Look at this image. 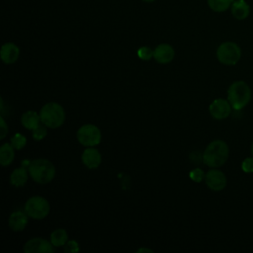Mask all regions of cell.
Returning a JSON list of instances; mask_svg holds the SVG:
<instances>
[{"instance_id":"cell-17","label":"cell","mask_w":253,"mask_h":253,"mask_svg":"<svg viewBox=\"0 0 253 253\" xmlns=\"http://www.w3.org/2000/svg\"><path fill=\"white\" fill-rule=\"evenodd\" d=\"M28 172L29 171H27V169L24 168V166L16 168L10 176L11 184L15 187H23L27 183Z\"/></svg>"},{"instance_id":"cell-29","label":"cell","mask_w":253,"mask_h":253,"mask_svg":"<svg viewBox=\"0 0 253 253\" xmlns=\"http://www.w3.org/2000/svg\"><path fill=\"white\" fill-rule=\"evenodd\" d=\"M251 153H252V156H253V143H252V146H251Z\"/></svg>"},{"instance_id":"cell-27","label":"cell","mask_w":253,"mask_h":253,"mask_svg":"<svg viewBox=\"0 0 253 253\" xmlns=\"http://www.w3.org/2000/svg\"><path fill=\"white\" fill-rule=\"evenodd\" d=\"M0 122H1V134H0V138L3 139V138H5V136L8 133V126H7L5 121H4V119L2 117L0 118Z\"/></svg>"},{"instance_id":"cell-10","label":"cell","mask_w":253,"mask_h":253,"mask_svg":"<svg viewBox=\"0 0 253 253\" xmlns=\"http://www.w3.org/2000/svg\"><path fill=\"white\" fill-rule=\"evenodd\" d=\"M231 105L228 100L224 99H215L210 105V113L212 118L215 120H224L231 113Z\"/></svg>"},{"instance_id":"cell-5","label":"cell","mask_w":253,"mask_h":253,"mask_svg":"<svg viewBox=\"0 0 253 253\" xmlns=\"http://www.w3.org/2000/svg\"><path fill=\"white\" fill-rule=\"evenodd\" d=\"M216 57L222 64L234 65L241 57V49L235 42H225L217 47Z\"/></svg>"},{"instance_id":"cell-9","label":"cell","mask_w":253,"mask_h":253,"mask_svg":"<svg viewBox=\"0 0 253 253\" xmlns=\"http://www.w3.org/2000/svg\"><path fill=\"white\" fill-rule=\"evenodd\" d=\"M205 181L207 186L214 192H219L226 186V177L224 173L217 169L208 171L205 176Z\"/></svg>"},{"instance_id":"cell-1","label":"cell","mask_w":253,"mask_h":253,"mask_svg":"<svg viewBox=\"0 0 253 253\" xmlns=\"http://www.w3.org/2000/svg\"><path fill=\"white\" fill-rule=\"evenodd\" d=\"M228 155L229 149L226 142L221 139H215L206 147L203 153V162L211 168H217L226 162Z\"/></svg>"},{"instance_id":"cell-15","label":"cell","mask_w":253,"mask_h":253,"mask_svg":"<svg viewBox=\"0 0 253 253\" xmlns=\"http://www.w3.org/2000/svg\"><path fill=\"white\" fill-rule=\"evenodd\" d=\"M250 7L245 0L233 1L231 5V14L237 20H244L249 16Z\"/></svg>"},{"instance_id":"cell-12","label":"cell","mask_w":253,"mask_h":253,"mask_svg":"<svg viewBox=\"0 0 253 253\" xmlns=\"http://www.w3.org/2000/svg\"><path fill=\"white\" fill-rule=\"evenodd\" d=\"M83 164L89 168V169H95L98 168L102 161L101 153L98 149L94 147H87L81 156Z\"/></svg>"},{"instance_id":"cell-7","label":"cell","mask_w":253,"mask_h":253,"mask_svg":"<svg viewBox=\"0 0 253 253\" xmlns=\"http://www.w3.org/2000/svg\"><path fill=\"white\" fill-rule=\"evenodd\" d=\"M77 140L86 147H93L101 142V130L95 125H83L77 130Z\"/></svg>"},{"instance_id":"cell-13","label":"cell","mask_w":253,"mask_h":253,"mask_svg":"<svg viewBox=\"0 0 253 253\" xmlns=\"http://www.w3.org/2000/svg\"><path fill=\"white\" fill-rule=\"evenodd\" d=\"M0 55L3 62H5L6 64H12L16 62V60L19 58L20 49L15 43L7 42L2 45Z\"/></svg>"},{"instance_id":"cell-24","label":"cell","mask_w":253,"mask_h":253,"mask_svg":"<svg viewBox=\"0 0 253 253\" xmlns=\"http://www.w3.org/2000/svg\"><path fill=\"white\" fill-rule=\"evenodd\" d=\"M205 176H206V174L204 173V171L201 168H195L189 174V177L194 182H197V183H200L203 179H205Z\"/></svg>"},{"instance_id":"cell-19","label":"cell","mask_w":253,"mask_h":253,"mask_svg":"<svg viewBox=\"0 0 253 253\" xmlns=\"http://www.w3.org/2000/svg\"><path fill=\"white\" fill-rule=\"evenodd\" d=\"M68 239L67 232L63 228L55 229L50 234V242L54 247H62L66 244Z\"/></svg>"},{"instance_id":"cell-25","label":"cell","mask_w":253,"mask_h":253,"mask_svg":"<svg viewBox=\"0 0 253 253\" xmlns=\"http://www.w3.org/2000/svg\"><path fill=\"white\" fill-rule=\"evenodd\" d=\"M241 168L245 173H252L253 172V156L245 158L241 163Z\"/></svg>"},{"instance_id":"cell-11","label":"cell","mask_w":253,"mask_h":253,"mask_svg":"<svg viewBox=\"0 0 253 253\" xmlns=\"http://www.w3.org/2000/svg\"><path fill=\"white\" fill-rule=\"evenodd\" d=\"M175 55L174 48L168 43H161L155 47L153 50L154 59L162 64L169 63L173 60Z\"/></svg>"},{"instance_id":"cell-20","label":"cell","mask_w":253,"mask_h":253,"mask_svg":"<svg viewBox=\"0 0 253 253\" xmlns=\"http://www.w3.org/2000/svg\"><path fill=\"white\" fill-rule=\"evenodd\" d=\"M233 0H208L209 7L214 12H224L231 7Z\"/></svg>"},{"instance_id":"cell-6","label":"cell","mask_w":253,"mask_h":253,"mask_svg":"<svg viewBox=\"0 0 253 253\" xmlns=\"http://www.w3.org/2000/svg\"><path fill=\"white\" fill-rule=\"evenodd\" d=\"M25 212L29 217L35 219L44 218L49 212V204L48 202L40 196H34L28 199L25 204Z\"/></svg>"},{"instance_id":"cell-2","label":"cell","mask_w":253,"mask_h":253,"mask_svg":"<svg viewBox=\"0 0 253 253\" xmlns=\"http://www.w3.org/2000/svg\"><path fill=\"white\" fill-rule=\"evenodd\" d=\"M28 171L32 179L38 184H48L55 176V167L44 158H38L29 163Z\"/></svg>"},{"instance_id":"cell-8","label":"cell","mask_w":253,"mask_h":253,"mask_svg":"<svg viewBox=\"0 0 253 253\" xmlns=\"http://www.w3.org/2000/svg\"><path fill=\"white\" fill-rule=\"evenodd\" d=\"M54 246L50 241L41 237H34L28 240L24 246V252L26 253H52Z\"/></svg>"},{"instance_id":"cell-3","label":"cell","mask_w":253,"mask_h":253,"mask_svg":"<svg viewBox=\"0 0 253 253\" xmlns=\"http://www.w3.org/2000/svg\"><path fill=\"white\" fill-rule=\"evenodd\" d=\"M227 100L232 109L238 111L248 105L251 100V89L244 81L233 82L227 90Z\"/></svg>"},{"instance_id":"cell-16","label":"cell","mask_w":253,"mask_h":253,"mask_svg":"<svg viewBox=\"0 0 253 253\" xmlns=\"http://www.w3.org/2000/svg\"><path fill=\"white\" fill-rule=\"evenodd\" d=\"M40 114H38L35 111H27L22 115L21 123L22 125L27 128L33 130L40 125Z\"/></svg>"},{"instance_id":"cell-4","label":"cell","mask_w":253,"mask_h":253,"mask_svg":"<svg viewBox=\"0 0 253 253\" xmlns=\"http://www.w3.org/2000/svg\"><path fill=\"white\" fill-rule=\"evenodd\" d=\"M41 122L47 127L57 128L65 120V112L62 106L55 102L45 104L40 111Z\"/></svg>"},{"instance_id":"cell-18","label":"cell","mask_w":253,"mask_h":253,"mask_svg":"<svg viewBox=\"0 0 253 253\" xmlns=\"http://www.w3.org/2000/svg\"><path fill=\"white\" fill-rule=\"evenodd\" d=\"M12 144L4 143L0 147V163L2 166L10 165L15 157V151Z\"/></svg>"},{"instance_id":"cell-22","label":"cell","mask_w":253,"mask_h":253,"mask_svg":"<svg viewBox=\"0 0 253 253\" xmlns=\"http://www.w3.org/2000/svg\"><path fill=\"white\" fill-rule=\"evenodd\" d=\"M137 55L142 60H149L153 57V50L148 46H142L137 49Z\"/></svg>"},{"instance_id":"cell-23","label":"cell","mask_w":253,"mask_h":253,"mask_svg":"<svg viewBox=\"0 0 253 253\" xmlns=\"http://www.w3.org/2000/svg\"><path fill=\"white\" fill-rule=\"evenodd\" d=\"M46 133H47L46 127H45V126L43 124L42 125H39L36 128L33 129V137L36 140L42 139L43 137H45Z\"/></svg>"},{"instance_id":"cell-21","label":"cell","mask_w":253,"mask_h":253,"mask_svg":"<svg viewBox=\"0 0 253 253\" xmlns=\"http://www.w3.org/2000/svg\"><path fill=\"white\" fill-rule=\"evenodd\" d=\"M26 143H27V138L20 132L14 134L11 137V144L17 150L22 149L26 145Z\"/></svg>"},{"instance_id":"cell-14","label":"cell","mask_w":253,"mask_h":253,"mask_svg":"<svg viewBox=\"0 0 253 253\" xmlns=\"http://www.w3.org/2000/svg\"><path fill=\"white\" fill-rule=\"evenodd\" d=\"M8 224L13 231H22L28 224V214L21 211H16L11 213Z\"/></svg>"},{"instance_id":"cell-26","label":"cell","mask_w":253,"mask_h":253,"mask_svg":"<svg viewBox=\"0 0 253 253\" xmlns=\"http://www.w3.org/2000/svg\"><path fill=\"white\" fill-rule=\"evenodd\" d=\"M64 251L69 252V253L78 252L79 251V245L75 240H69L64 245Z\"/></svg>"},{"instance_id":"cell-30","label":"cell","mask_w":253,"mask_h":253,"mask_svg":"<svg viewBox=\"0 0 253 253\" xmlns=\"http://www.w3.org/2000/svg\"><path fill=\"white\" fill-rule=\"evenodd\" d=\"M143 1H145V2H152V1H154V0H143Z\"/></svg>"},{"instance_id":"cell-28","label":"cell","mask_w":253,"mask_h":253,"mask_svg":"<svg viewBox=\"0 0 253 253\" xmlns=\"http://www.w3.org/2000/svg\"><path fill=\"white\" fill-rule=\"evenodd\" d=\"M152 252V250H150V249H145V248H141V249H138L137 250V252Z\"/></svg>"}]
</instances>
